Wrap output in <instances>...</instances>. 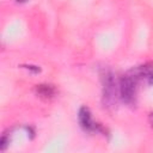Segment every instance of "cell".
<instances>
[{
    "label": "cell",
    "instance_id": "obj_1",
    "mask_svg": "<svg viewBox=\"0 0 153 153\" xmlns=\"http://www.w3.org/2000/svg\"><path fill=\"white\" fill-rule=\"evenodd\" d=\"M136 79L129 73L120 80V94L123 102L131 104L135 100L136 94Z\"/></svg>",
    "mask_w": 153,
    "mask_h": 153
},
{
    "label": "cell",
    "instance_id": "obj_2",
    "mask_svg": "<svg viewBox=\"0 0 153 153\" xmlns=\"http://www.w3.org/2000/svg\"><path fill=\"white\" fill-rule=\"evenodd\" d=\"M136 81H145L147 84H153V62L145 63L142 66H139L129 72Z\"/></svg>",
    "mask_w": 153,
    "mask_h": 153
},
{
    "label": "cell",
    "instance_id": "obj_3",
    "mask_svg": "<svg viewBox=\"0 0 153 153\" xmlns=\"http://www.w3.org/2000/svg\"><path fill=\"white\" fill-rule=\"evenodd\" d=\"M103 81H104V98L106 100H114L115 94H116V84L114 80V74L111 72H105L103 75Z\"/></svg>",
    "mask_w": 153,
    "mask_h": 153
},
{
    "label": "cell",
    "instance_id": "obj_4",
    "mask_svg": "<svg viewBox=\"0 0 153 153\" xmlns=\"http://www.w3.org/2000/svg\"><path fill=\"white\" fill-rule=\"evenodd\" d=\"M79 122L81 124V127L85 130L92 131V130H98L99 126L97 123H94L91 118V112L86 106H82L79 111Z\"/></svg>",
    "mask_w": 153,
    "mask_h": 153
},
{
    "label": "cell",
    "instance_id": "obj_5",
    "mask_svg": "<svg viewBox=\"0 0 153 153\" xmlns=\"http://www.w3.org/2000/svg\"><path fill=\"white\" fill-rule=\"evenodd\" d=\"M36 91H37L38 96L44 97V98H50V97H53L54 93H55L54 87L50 86V85H37Z\"/></svg>",
    "mask_w": 153,
    "mask_h": 153
},
{
    "label": "cell",
    "instance_id": "obj_6",
    "mask_svg": "<svg viewBox=\"0 0 153 153\" xmlns=\"http://www.w3.org/2000/svg\"><path fill=\"white\" fill-rule=\"evenodd\" d=\"M149 123H151V127L153 128V112L149 114Z\"/></svg>",
    "mask_w": 153,
    "mask_h": 153
},
{
    "label": "cell",
    "instance_id": "obj_7",
    "mask_svg": "<svg viewBox=\"0 0 153 153\" xmlns=\"http://www.w3.org/2000/svg\"><path fill=\"white\" fill-rule=\"evenodd\" d=\"M17 2H25V1H27V0H16Z\"/></svg>",
    "mask_w": 153,
    "mask_h": 153
}]
</instances>
